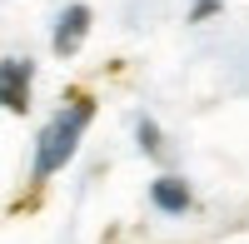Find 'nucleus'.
Here are the masks:
<instances>
[{"label":"nucleus","mask_w":249,"mask_h":244,"mask_svg":"<svg viewBox=\"0 0 249 244\" xmlns=\"http://www.w3.org/2000/svg\"><path fill=\"white\" fill-rule=\"evenodd\" d=\"M85 120H90V100H85V95H75V105H70V110H60L50 125L40 130V145H35V179L55 174V170H60V165H65V159L75 155Z\"/></svg>","instance_id":"1"},{"label":"nucleus","mask_w":249,"mask_h":244,"mask_svg":"<svg viewBox=\"0 0 249 244\" xmlns=\"http://www.w3.org/2000/svg\"><path fill=\"white\" fill-rule=\"evenodd\" d=\"M30 75H35L30 60H0V105L5 110L20 115L30 105Z\"/></svg>","instance_id":"2"},{"label":"nucleus","mask_w":249,"mask_h":244,"mask_svg":"<svg viewBox=\"0 0 249 244\" xmlns=\"http://www.w3.org/2000/svg\"><path fill=\"white\" fill-rule=\"evenodd\" d=\"M85 30H90V5H70L60 15V25H55V55H75Z\"/></svg>","instance_id":"3"},{"label":"nucleus","mask_w":249,"mask_h":244,"mask_svg":"<svg viewBox=\"0 0 249 244\" xmlns=\"http://www.w3.org/2000/svg\"><path fill=\"white\" fill-rule=\"evenodd\" d=\"M155 205L160 209H170V214H179V209H190V190H184V179H155Z\"/></svg>","instance_id":"4"},{"label":"nucleus","mask_w":249,"mask_h":244,"mask_svg":"<svg viewBox=\"0 0 249 244\" xmlns=\"http://www.w3.org/2000/svg\"><path fill=\"white\" fill-rule=\"evenodd\" d=\"M140 145L144 150H160V130L150 125V120H140Z\"/></svg>","instance_id":"5"}]
</instances>
